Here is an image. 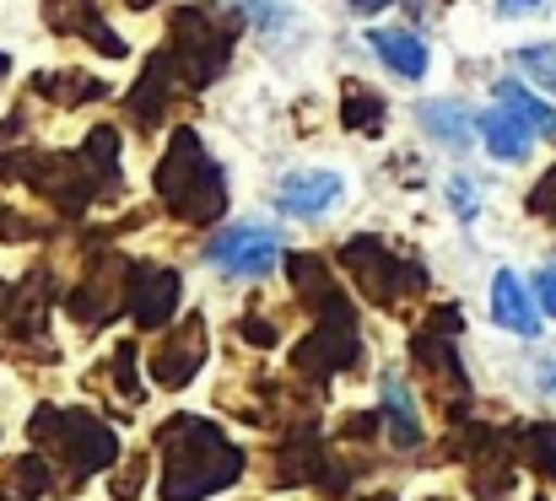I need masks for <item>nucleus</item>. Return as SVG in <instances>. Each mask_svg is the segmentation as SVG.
<instances>
[{"mask_svg": "<svg viewBox=\"0 0 556 501\" xmlns=\"http://www.w3.org/2000/svg\"><path fill=\"white\" fill-rule=\"evenodd\" d=\"M33 92H38L43 103L81 108V103H98L109 87H103L98 76H81V70H43V76H33Z\"/></svg>", "mask_w": 556, "mask_h": 501, "instance_id": "nucleus-14", "label": "nucleus"}, {"mask_svg": "<svg viewBox=\"0 0 556 501\" xmlns=\"http://www.w3.org/2000/svg\"><path fill=\"white\" fill-rule=\"evenodd\" d=\"M535 297H541V308H546V313L556 319V270H552V265L535 275Z\"/></svg>", "mask_w": 556, "mask_h": 501, "instance_id": "nucleus-27", "label": "nucleus"}, {"mask_svg": "<svg viewBox=\"0 0 556 501\" xmlns=\"http://www.w3.org/2000/svg\"><path fill=\"white\" fill-rule=\"evenodd\" d=\"M519 70H525L541 92H556V43H525V49H519Z\"/></svg>", "mask_w": 556, "mask_h": 501, "instance_id": "nucleus-21", "label": "nucleus"}, {"mask_svg": "<svg viewBox=\"0 0 556 501\" xmlns=\"http://www.w3.org/2000/svg\"><path fill=\"white\" fill-rule=\"evenodd\" d=\"M114 377H119V394H125V399H147V394L136 388V345H119V350H114Z\"/></svg>", "mask_w": 556, "mask_h": 501, "instance_id": "nucleus-24", "label": "nucleus"}, {"mask_svg": "<svg viewBox=\"0 0 556 501\" xmlns=\"http://www.w3.org/2000/svg\"><path fill=\"white\" fill-rule=\"evenodd\" d=\"M243 475V448H232L211 421L179 415L163 426V501H200Z\"/></svg>", "mask_w": 556, "mask_h": 501, "instance_id": "nucleus-2", "label": "nucleus"}, {"mask_svg": "<svg viewBox=\"0 0 556 501\" xmlns=\"http://www.w3.org/2000/svg\"><path fill=\"white\" fill-rule=\"evenodd\" d=\"M541 5H546V0H497V11H503V16H535Z\"/></svg>", "mask_w": 556, "mask_h": 501, "instance_id": "nucleus-28", "label": "nucleus"}, {"mask_svg": "<svg viewBox=\"0 0 556 501\" xmlns=\"http://www.w3.org/2000/svg\"><path fill=\"white\" fill-rule=\"evenodd\" d=\"M525 459H530V470L535 475H546V480H556V426H530L525 432Z\"/></svg>", "mask_w": 556, "mask_h": 501, "instance_id": "nucleus-22", "label": "nucleus"}, {"mask_svg": "<svg viewBox=\"0 0 556 501\" xmlns=\"http://www.w3.org/2000/svg\"><path fill=\"white\" fill-rule=\"evenodd\" d=\"M552 383H556V372H552Z\"/></svg>", "mask_w": 556, "mask_h": 501, "instance_id": "nucleus-33", "label": "nucleus"}, {"mask_svg": "<svg viewBox=\"0 0 556 501\" xmlns=\"http://www.w3.org/2000/svg\"><path fill=\"white\" fill-rule=\"evenodd\" d=\"M448 205H454V216H459V221H476V210H481L476 183H470V178H448Z\"/></svg>", "mask_w": 556, "mask_h": 501, "instance_id": "nucleus-23", "label": "nucleus"}, {"mask_svg": "<svg viewBox=\"0 0 556 501\" xmlns=\"http://www.w3.org/2000/svg\"><path fill=\"white\" fill-rule=\"evenodd\" d=\"M5 178H22L27 189H38L43 200H54L60 210H87L92 200H114L119 194V130L98 125L87 130L81 152H11L0 157Z\"/></svg>", "mask_w": 556, "mask_h": 501, "instance_id": "nucleus-1", "label": "nucleus"}, {"mask_svg": "<svg viewBox=\"0 0 556 501\" xmlns=\"http://www.w3.org/2000/svg\"><path fill=\"white\" fill-rule=\"evenodd\" d=\"M232 38H238V11L200 0L174 16V38L163 49H168L174 70L185 76V87H211L232 60Z\"/></svg>", "mask_w": 556, "mask_h": 501, "instance_id": "nucleus-4", "label": "nucleus"}, {"mask_svg": "<svg viewBox=\"0 0 556 501\" xmlns=\"http://www.w3.org/2000/svg\"><path fill=\"white\" fill-rule=\"evenodd\" d=\"M200 361H205V324L189 319L163 350H152V377H157L163 388H179V383H189V377L200 372Z\"/></svg>", "mask_w": 556, "mask_h": 501, "instance_id": "nucleus-10", "label": "nucleus"}, {"mask_svg": "<svg viewBox=\"0 0 556 501\" xmlns=\"http://www.w3.org/2000/svg\"><path fill=\"white\" fill-rule=\"evenodd\" d=\"M179 308V275L163 270V265H136V281H130V313L141 330H157L168 324Z\"/></svg>", "mask_w": 556, "mask_h": 501, "instance_id": "nucleus-9", "label": "nucleus"}, {"mask_svg": "<svg viewBox=\"0 0 556 501\" xmlns=\"http://www.w3.org/2000/svg\"><path fill=\"white\" fill-rule=\"evenodd\" d=\"M383 5H389V0H352V11H363V16H368V11H383Z\"/></svg>", "mask_w": 556, "mask_h": 501, "instance_id": "nucleus-29", "label": "nucleus"}, {"mask_svg": "<svg viewBox=\"0 0 556 501\" xmlns=\"http://www.w3.org/2000/svg\"><path fill=\"white\" fill-rule=\"evenodd\" d=\"M421 130L438 136L448 152H465V146H470V114H465L459 103H427V108H421Z\"/></svg>", "mask_w": 556, "mask_h": 501, "instance_id": "nucleus-19", "label": "nucleus"}, {"mask_svg": "<svg viewBox=\"0 0 556 501\" xmlns=\"http://www.w3.org/2000/svg\"><path fill=\"white\" fill-rule=\"evenodd\" d=\"M497 103H503L514 119H525L541 141H556V108H546L541 98H530L519 81H497Z\"/></svg>", "mask_w": 556, "mask_h": 501, "instance_id": "nucleus-17", "label": "nucleus"}, {"mask_svg": "<svg viewBox=\"0 0 556 501\" xmlns=\"http://www.w3.org/2000/svg\"><path fill=\"white\" fill-rule=\"evenodd\" d=\"M157 200L179 221H189V227L222 221V210H227V178H222V167L211 163V152H205V141L194 130H174V141H168V152L157 163Z\"/></svg>", "mask_w": 556, "mask_h": 501, "instance_id": "nucleus-3", "label": "nucleus"}, {"mask_svg": "<svg viewBox=\"0 0 556 501\" xmlns=\"http://www.w3.org/2000/svg\"><path fill=\"white\" fill-rule=\"evenodd\" d=\"M0 480H5V486H0V497L33 501V497H43L49 464H43V459H16V464H5V475H0Z\"/></svg>", "mask_w": 556, "mask_h": 501, "instance_id": "nucleus-20", "label": "nucleus"}, {"mask_svg": "<svg viewBox=\"0 0 556 501\" xmlns=\"http://www.w3.org/2000/svg\"><path fill=\"white\" fill-rule=\"evenodd\" d=\"M341 125L357 130V136H383V98L363 87V81H346V98H341Z\"/></svg>", "mask_w": 556, "mask_h": 501, "instance_id": "nucleus-18", "label": "nucleus"}, {"mask_svg": "<svg viewBox=\"0 0 556 501\" xmlns=\"http://www.w3.org/2000/svg\"><path fill=\"white\" fill-rule=\"evenodd\" d=\"M125 5H136V11H147V5H157V0H125Z\"/></svg>", "mask_w": 556, "mask_h": 501, "instance_id": "nucleus-30", "label": "nucleus"}, {"mask_svg": "<svg viewBox=\"0 0 556 501\" xmlns=\"http://www.w3.org/2000/svg\"><path fill=\"white\" fill-rule=\"evenodd\" d=\"M383 421H389V442L394 448H421V421H416V404H410V388L400 377H383Z\"/></svg>", "mask_w": 556, "mask_h": 501, "instance_id": "nucleus-16", "label": "nucleus"}, {"mask_svg": "<svg viewBox=\"0 0 556 501\" xmlns=\"http://www.w3.org/2000/svg\"><path fill=\"white\" fill-rule=\"evenodd\" d=\"M368 501H394V497H368Z\"/></svg>", "mask_w": 556, "mask_h": 501, "instance_id": "nucleus-32", "label": "nucleus"}, {"mask_svg": "<svg viewBox=\"0 0 556 501\" xmlns=\"http://www.w3.org/2000/svg\"><path fill=\"white\" fill-rule=\"evenodd\" d=\"M336 200H341V178L336 172H292L276 189V210H287V216H319Z\"/></svg>", "mask_w": 556, "mask_h": 501, "instance_id": "nucleus-11", "label": "nucleus"}, {"mask_svg": "<svg viewBox=\"0 0 556 501\" xmlns=\"http://www.w3.org/2000/svg\"><path fill=\"white\" fill-rule=\"evenodd\" d=\"M368 49L394 76H405V81H421V76H427V49H421V38L405 33V27H378V33H368Z\"/></svg>", "mask_w": 556, "mask_h": 501, "instance_id": "nucleus-13", "label": "nucleus"}, {"mask_svg": "<svg viewBox=\"0 0 556 501\" xmlns=\"http://www.w3.org/2000/svg\"><path fill=\"white\" fill-rule=\"evenodd\" d=\"M492 319H497L503 330L525 334V339H535V334H541V313L530 308L525 281H519L514 270H497V281H492Z\"/></svg>", "mask_w": 556, "mask_h": 501, "instance_id": "nucleus-12", "label": "nucleus"}, {"mask_svg": "<svg viewBox=\"0 0 556 501\" xmlns=\"http://www.w3.org/2000/svg\"><path fill=\"white\" fill-rule=\"evenodd\" d=\"M43 22L54 27V33H65V38H87L98 54H109V60H125L130 54V43L103 22V11H98V0H43Z\"/></svg>", "mask_w": 556, "mask_h": 501, "instance_id": "nucleus-8", "label": "nucleus"}, {"mask_svg": "<svg viewBox=\"0 0 556 501\" xmlns=\"http://www.w3.org/2000/svg\"><path fill=\"white\" fill-rule=\"evenodd\" d=\"M530 216H541V221H552L556 227V167L530 189Z\"/></svg>", "mask_w": 556, "mask_h": 501, "instance_id": "nucleus-25", "label": "nucleus"}, {"mask_svg": "<svg viewBox=\"0 0 556 501\" xmlns=\"http://www.w3.org/2000/svg\"><path fill=\"white\" fill-rule=\"evenodd\" d=\"M27 237H38V227L27 216H16L11 205H0V243H27Z\"/></svg>", "mask_w": 556, "mask_h": 501, "instance_id": "nucleus-26", "label": "nucleus"}, {"mask_svg": "<svg viewBox=\"0 0 556 501\" xmlns=\"http://www.w3.org/2000/svg\"><path fill=\"white\" fill-rule=\"evenodd\" d=\"M341 259H346L357 292H363L368 303H378V308H400L405 297H416V292L427 286L421 265H405V259H400L394 248H383L378 237H352V243L341 248Z\"/></svg>", "mask_w": 556, "mask_h": 501, "instance_id": "nucleus-6", "label": "nucleus"}, {"mask_svg": "<svg viewBox=\"0 0 556 501\" xmlns=\"http://www.w3.org/2000/svg\"><path fill=\"white\" fill-rule=\"evenodd\" d=\"M33 437L65 464L71 486H81L87 475H98V470H109V464L119 459L114 432H109L98 415H87V410H38Z\"/></svg>", "mask_w": 556, "mask_h": 501, "instance_id": "nucleus-5", "label": "nucleus"}, {"mask_svg": "<svg viewBox=\"0 0 556 501\" xmlns=\"http://www.w3.org/2000/svg\"><path fill=\"white\" fill-rule=\"evenodd\" d=\"M481 141H486V152H492L497 163H525V157H530V125L514 119L503 103L481 119Z\"/></svg>", "mask_w": 556, "mask_h": 501, "instance_id": "nucleus-15", "label": "nucleus"}, {"mask_svg": "<svg viewBox=\"0 0 556 501\" xmlns=\"http://www.w3.org/2000/svg\"><path fill=\"white\" fill-rule=\"evenodd\" d=\"M205 259L222 270V275H270L276 270V259H281V237L270 232V227H227V232H216L211 237V248H205Z\"/></svg>", "mask_w": 556, "mask_h": 501, "instance_id": "nucleus-7", "label": "nucleus"}, {"mask_svg": "<svg viewBox=\"0 0 556 501\" xmlns=\"http://www.w3.org/2000/svg\"><path fill=\"white\" fill-rule=\"evenodd\" d=\"M5 70H11V54H0V76H5Z\"/></svg>", "mask_w": 556, "mask_h": 501, "instance_id": "nucleus-31", "label": "nucleus"}]
</instances>
